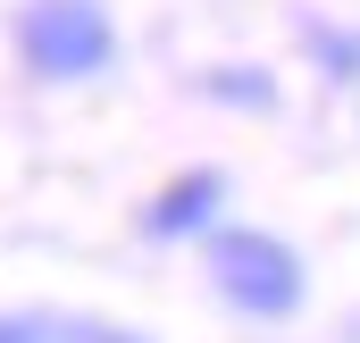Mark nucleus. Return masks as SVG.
<instances>
[{
    "label": "nucleus",
    "instance_id": "obj_1",
    "mask_svg": "<svg viewBox=\"0 0 360 343\" xmlns=\"http://www.w3.org/2000/svg\"><path fill=\"white\" fill-rule=\"evenodd\" d=\"M210 285L226 310L243 318H293L310 302V268L285 235H260V226H218L210 235Z\"/></svg>",
    "mask_w": 360,
    "mask_h": 343
},
{
    "label": "nucleus",
    "instance_id": "obj_2",
    "mask_svg": "<svg viewBox=\"0 0 360 343\" xmlns=\"http://www.w3.org/2000/svg\"><path fill=\"white\" fill-rule=\"evenodd\" d=\"M17 59L42 84H84L117 59V25L101 0H25L17 8Z\"/></svg>",
    "mask_w": 360,
    "mask_h": 343
},
{
    "label": "nucleus",
    "instance_id": "obj_3",
    "mask_svg": "<svg viewBox=\"0 0 360 343\" xmlns=\"http://www.w3.org/2000/svg\"><path fill=\"white\" fill-rule=\"evenodd\" d=\"M218 201H226V176L218 168H184L151 209H143V235L151 243H184V235H210L218 226Z\"/></svg>",
    "mask_w": 360,
    "mask_h": 343
},
{
    "label": "nucleus",
    "instance_id": "obj_4",
    "mask_svg": "<svg viewBox=\"0 0 360 343\" xmlns=\"http://www.w3.org/2000/svg\"><path fill=\"white\" fill-rule=\"evenodd\" d=\"M201 92H210V101H235V109H276V84L252 76V67H210Z\"/></svg>",
    "mask_w": 360,
    "mask_h": 343
},
{
    "label": "nucleus",
    "instance_id": "obj_5",
    "mask_svg": "<svg viewBox=\"0 0 360 343\" xmlns=\"http://www.w3.org/2000/svg\"><path fill=\"white\" fill-rule=\"evenodd\" d=\"M310 51H319V76L360 84V34H344V25H310Z\"/></svg>",
    "mask_w": 360,
    "mask_h": 343
},
{
    "label": "nucleus",
    "instance_id": "obj_6",
    "mask_svg": "<svg viewBox=\"0 0 360 343\" xmlns=\"http://www.w3.org/2000/svg\"><path fill=\"white\" fill-rule=\"evenodd\" d=\"M51 343H143L126 327H101V318H51Z\"/></svg>",
    "mask_w": 360,
    "mask_h": 343
},
{
    "label": "nucleus",
    "instance_id": "obj_7",
    "mask_svg": "<svg viewBox=\"0 0 360 343\" xmlns=\"http://www.w3.org/2000/svg\"><path fill=\"white\" fill-rule=\"evenodd\" d=\"M0 343H51V318H0Z\"/></svg>",
    "mask_w": 360,
    "mask_h": 343
}]
</instances>
